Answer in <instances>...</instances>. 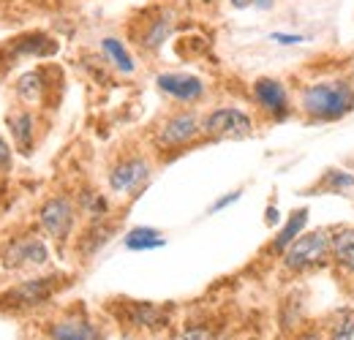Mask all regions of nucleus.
Segmentation results:
<instances>
[{"mask_svg":"<svg viewBox=\"0 0 354 340\" xmlns=\"http://www.w3.org/2000/svg\"><path fill=\"white\" fill-rule=\"evenodd\" d=\"M352 335H354V310H346V313L341 316V321L335 324L333 338L330 340H352Z\"/></svg>","mask_w":354,"mask_h":340,"instance_id":"obj_21","label":"nucleus"},{"mask_svg":"<svg viewBox=\"0 0 354 340\" xmlns=\"http://www.w3.org/2000/svg\"><path fill=\"white\" fill-rule=\"evenodd\" d=\"M169 30H172V14H169L167 8H153V11H147V14H145L142 33H136L139 46H142V49H150V52L158 49L161 44L167 41Z\"/></svg>","mask_w":354,"mask_h":340,"instance_id":"obj_8","label":"nucleus"},{"mask_svg":"<svg viewBox=\"0 0 354 340\" xmlns=\"http://www.w3.org/2000/svg\"><path fill=\"white\" fill-rule=\"evenodd\" d=\"M254 98L259 101L262 109H267L278 120L289 115V93H286V87L281 85L278 79H270V77L257 79L254 82Z\"/></svg>","mask_w":354,"mask_h":340,"instance_id":"obj_6","label":"nucleus"},{"mask_svg":"<svg viewBox=\"0 0 354 340\" xmlns=\"http://www.w3.org/2000/svg\"><path fill=\"white\" fill-rule=\"evenodd\" d=\"M333 248V240L327 237V232H310L297 237L286 251H283V264L289 270H310V267H319L324 261V256L330 254Z\"/></svg>","mask_w":354,"mask_h":340,"instance_id":"obj_2","label":"nucleus"},{"mask_svg":"<svg viewBox=\"0 0 354 340\" xmlns=\"http://www.w3.org/2000/svg\"><path fill=\"white\" fill-rule=\"evenodd\" d=\"M333 256L335 261L346 270V272H354V229H341L335 237H333Z\"/></svg>","mask_w":354,"mask_h":340,"instance_id":"obj_15","label":"nucleus"},{"mask_svg":"<svg viewBox=\"0 0 354 340\" xmlns=\"http://www.w3.org/2000/svg\"><path fill=\"white\" fill-rule=\"evenodd\" d=\"M17 93H19L22 101L36 104V101L41 98V93H44V77H41V71H30V74H25V77L17 82Z\"/></svg>","mask_w":354,"mask_h":340,"instance_id":"obj_19","label":"nucleus"},{"mask_svg":"<svg viewBox=\"0 0 354 340\" xmlns=\"http://www.w3.org/2000/svg\"><path fill=\"white\" fill-rule=\"evenodd\" d=\"M156 85L161 93L172 95L177 101H196L205 95V82L191 74H158Z\"/></svg>","mask_w":354,"mask_h":340,"instance_id":"obj_10","label":"nucleus"},{"mask_svg":"<svg viewBox=\"0 0 354 340\" xmlns=\"http://www.w3.org/2000/svg\"><path fill=\"white\" fill-rule=\"evenodd\" d=\"M101 49H104V55L112 60V66H115L118 71H123V74H131L133 71V57L129 55V49L123 46V41H118V39H104V41H101Z\"/></svg>","mask_w":354,"mask_h":340,"instance_id":"obj_18","label":"nucleus"},{"mask_svg":"<svg viewBox=\"0 0 354 340\" xmlns=\"http://www.w3.org/2000/svg\"><path fill=\"white\" fill-rule=\"evenodd\" d=\"M306 223H308V210L303 207V210H295L292 213V218H289V223L278 232V237H275V251H286L297 237H300V232L306 229Z\"/></svg>","mask_w":354,"mask_h":340,"instance_id":"obj_16","label":"nucleus"},{"mask_svg":"<svg viewBox=\"0 0 354 340\" xmlns=\"http://www.w3.org/2000/svg\"><path fill=\"white\" fill-rule=\"evenodd\" d=\"M251 3H254V0H232L234 8H245V6H251Z\"/></svg>","mask_w":354,"mask_h":340,"instance_id":"obj_25","label":"nucleus"},{"mask_svg":"<svg viewBox=\"0 0 354 340\" xmlns=\"http://www.w3.org/2000/svg\"><path fill=\"white\" fill-rule=\"evenodd\" d=\"M49 340H101V332L85 319H66L49 330Z\"/></svg>","mask_w":354,"mask_h":340,"instance_id":"obj_12","label":"nucleus"},{"mask_svg":"<svg viewBox=\"0 0 354 340\" xmlns=\"http://www.w3.org/2000/svg\"><path fill=\"white\" fill-rule=\"evenodd\" d=\"M300 340H322V338H319L316 332H306V335H303V338H300Z\"/></svg>","mask_w":354,"mask_h":340,"instance_id":"obj_27","label":"nucleus"},{"mask_svg":"<svg viewBox=\"0 0 354 340\" xmlns=\"http://www.w3.org/2000/svg\"><path fill=\"white\" fill-rule=\"evenodd\" d=\"M41 226H44V232L52 240L63 243L68 237L71 226H74V205L66 196L49 199L44 207H41Z\"/></svg>","mask_w":354,"mask_h":340,"instance_id":"obj_5","label":"nucleus"},{"mask_svg":"<svg viewBox=\"0 0 354 340\" xmlns=\"http://www.w3.org/2000/svg\"><path fill=\"white\" fill-rule=\"evenodd\" d=\"M60 286L57 275L49 278H36V281H25L19 286H14L11 292L0 294V308H33L41 305L55 294V289Z\"/></svg>","mask_w":354,"mask_h":340,"instance_id":"obj_4","label":"nucleus"},{"mask_svg":"<svg viewBox=\"0 0 354 340\" xmlns=\"http://www.w3.org/2000/svg\"><path fill=\"white\" fill-rule=\"evenodd\" d=\"M237 199H240V191H232V193H226L223 199H218V202L210 207V213H218V210H223L226 205H232V202H237Z\"/></svg>","mask_w":354,"mask_h":340,"instance_id":"obj_22","label":"nucleus"},{"mask_svg":"<svg viewBox=\"0 0 354 340\" xmlns=\"http://www.w3.org/2000/svg\"><path fill=\"white\" fill-rule=\"evenodd\" d=\"M199 133V120L196 115L191 112H180V115H172L161 131H158V142L164 147H180V144H188L191 139H196Z\"/></svg>","mask_w":354,"mask_h":340,"instance_id":"obj_7","label":"nucleus"},{"mask_svg":"<svg viewBox=\"0 0 354 340\" xmlns=\"http://www.w3.org/2000/svg\"><path fill=\"white\" fill-rule=\"evenodd\" d=\"M251 117L237 106H221L205 117V133L216 139H245L251 136Z\"/></svg>","mask_w":354,"mask_h":340,"instance_id":"obj_3","label":"nucleus"},{"mask_svg":"<svg viewBox=\"0 0 354 340\" xmlns=\"http://www.w3.org/2000/svg\"><path fill=\"white\" fill-rule=\"evenodd\" d=\"M3 258H6V267H28V264L41 267V264H46L49 254H46V245L39 237H25V240H14Z\"/></svg>","mask_w":354,"mask_h":340,"instance_id":"obj_9","label":"nucleus"},{"mask_svg":"<svg viewBox=\"0 0 354 340\" xmlns=\"http://www.w3.org/2000/svg\"><path fill=\"white\" fill-rule=\"evenodd\" d=\"M147 177H150L147 161H142V158H129V161H123V164H118V167L112 169L109 185H112V191H118V193H129L136 185H142Z\"/></svg>","mask_w":354,"mask_h":340,"instance_id":"obj_11","label":"nucleus"},{"mask_svg":"<svg viewBox=\"0 0 354 340\" xmlns=\"http://www.w3.org/2000/svg\"><path fill=\"white\" fill-rule=\"evenodd\" d=\"M272 41H281V44H297L300 36H286V33H272Z\"/></svg>","mask_w":354,"mask_h":340,"instance_id":"obj_24","label":"nucleus"},{"mask_svg":"<svg viewBox=\"0 0 354 340\" xmlns=\"http://www.w3.org/2000/svg\"><path fill=\"white\" fill-rule=\"evenodd\" d=\"M131 324L133 327H161L167 321V313L150 302H131Z\"/></svg>","mask_w":354,"mask_h":340,"instance_id":"obj_17","label":"nucleus"},{"mask_svg":"<svg viewBox=\"0 0 354 340\" xmlns=\"http://www.w3.org/2000/svg\"><path fill=\"white\" fill-rule=\"evenodd\" d=\"M303 109L316 120H338L354 109V87L346 82H319L306 87Z\"/></svg>","mask_w":354,"mask_h":340,"instance_id":"obj_1","label":"nucleus"},{"mask_svg":"<svg viewBox=\"0 0 354 340\" xmlns=\"http://www.w3.org/2000/svg\"><path fill=\"white\" fill-rule=\"evenodd\" d=\"M8 128H11V136L17 142V147L22 153H28L33 147V115L30 112H17L8 117Z\"/></svg>","mask_w":354,"mask_h":340,"instance_id":"obj_14","label":"nucleus"},{"mask_svg":"<svg viewBox=\"0 0 354 340\" xmlns=\"http://www.w3.org/2000/svg\"><path fill=\"white\" fill-rule=\"evenodd\" d=\"M126 248L129 251H153V248H164V237H161V232H156V229H150V226H139V229H131L129 234H126Z\"/></svg>","mask_w":354,"mask_h":340,"instance_id":"obj_13","label":"nucleus"},{"mask_svg":"<svg viewBox=\"0 0 354 340\" xmlns=\"http://www.w3.org/2000/svg\"><path fill=\"white\" fill-rule=\"evenodd\" d=\"M327 177H330V182H324V185H322L324 191H333V193H338V191L354 188V177H352V174H346V171H330Z\"/></svg>","mask_w":354,"mask_h":340,"instance_id":"obj_20","label":"nucleus"},{"mask_svg":"<svg viewBox=\"0 0 354 340\" xmlns=\"http://www.w3.org/2000/svg\"><path fill=\"white\" fill-rule=\"evenodd\" d=\"M6 167H11V147H8V142L0 136V169H6Z\"/></svg>","mask_w":354,"mask_h":340,"instance_id":"obj_23","label":"nucleus"},{"mask_svg":"<svg viewBox=\"0 0 354 340\" xmlns=\"http://www.w3.org/2000/svg\"><path fill=\"white\" fill-rule=\"evenodd\" d=\"M254 6H259V8H270V6H272V0H254Z\"/></svg>","mask_w":354,"mask_h":340,"instance_id":"obj_26","label":"nucleus"}]
</instances>
